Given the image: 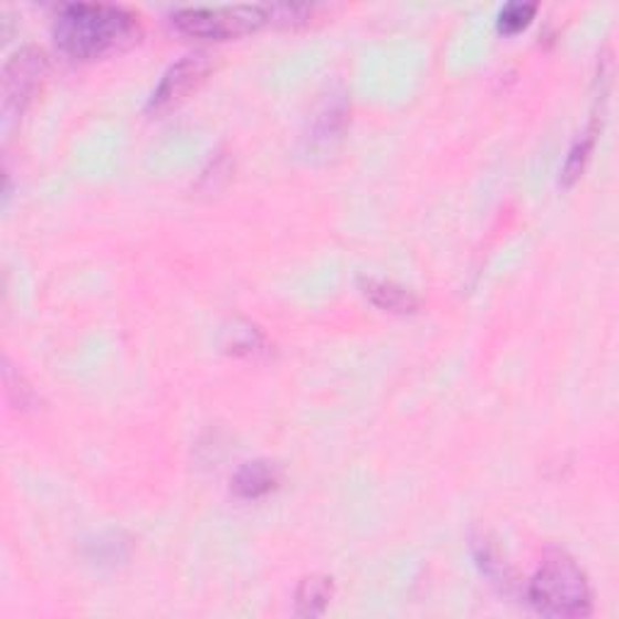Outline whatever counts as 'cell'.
I'll return each mask as SVG.
<instances>
[{"label": "cell", "instance_id": "cell-1", "mask_svg": "<svg viewBox=\"0 0 619 619\" xmlns=\"http://www.w3.org/2000/svg\"><path fill=\"white\" fill-rule=\"evenodd\" d=\"M140 34L136 12L109 3H71L56 15L54 39L63 54L93 61L132 46Z\"/></svg>", "mask_w": 619, "mask_h": 619}, {"label": "cell", "instance_id": "cell-2", "mask_svg": "<svg viewBox=\"0 0 619 619\" xmlns=\"http://www.w3.org/2000/svg\"><path fill=\"white\" fill-rule=\"evenodd\" d=\"M527 602L547 617H588L592 612V590L586 571L571 554L549 547L527 584Z\"/></svg>", "mask_w": 619, "mask_h": 619}, {"label": "cell", "instance_id": "cell-3", "mask_svg": "<svg viewBox=\"0 0 619 619\" xmlns=\"http://www.w3.org/2000/svg\"><path fill=\"white\" fill-rule=\"evenodd\" d=\"M271 22V6H189L172 12L175 28L193 39H232Z\"/></svg>", "mask_w": 619, "mask_h": 619}, {"label": "cell", "instance_id": "cell-4", "mask_svg": "<svg viewBox=\"0 0 619 619\" xmlns=\"http://www.w3.org/2000/svg\"><path fill=\"white\" fill-rule=\"evenodd\" d=\"M49 73V59L39 46H22L3 69V114L15 119L30 105Z\"/></svg>", "mask_w": 619, "mask_h": 619}, {"label": "cell", "instance_id": "cell-5", "mask_svg": "<svg viewBox=\"0 0 619 619\" xmlns=\"http://www.w3.org/2000/svg\"><path fill=\"white\" fill-rule=\"evenodd\" d=\"M211 71V56L206 51H189V54L179 56L170 69L160 77V83L155 85L153 95L148 97V112H165L177 102H182L193 87H197L206 73Z\"/></svg>", "mask_w": 619, "mask_h": 619}, {"label": "cell", "instance_id": "cell-6", "mask_svg": "<svg viewBox=\"0 0 619 619\" xmlns=\"http://www.w3.org/2000/svg\"><path fill=\"white\" fill-rule=\"evenodd\" d=\"M348 114H352V107H348L346 93H329V97L322 99L305 134L307 150L327 153L334 144H339L346 132Z\"/></svg>", "mask_w": 619, "mask_h": 619}, {"label": "cell", "instance_id": "cell-7", "mask_svg": "<svg viewBox=\"0 0 619 619\" xmlns=\"http://www.w3.org/2000/svg\"><path fill=\"white\" fill-rule=\"evenodd\" d=\"M281 482V470L271 460H252L232 474V492L240 499L256 501L274 492Z\"/></svg>", "mask_w": 619, "mask_h": 619}, {"label": "cell", "instance_id": "cell-8", "mask_svg": "<svg viewBox=\"0 0 619 619\" xmlns=\"http://www.w3.org/2000/svg\"><path fill=\"white\" fill-rule=\"evenodd\" d=\"M360 293L366 295V298L385 310V313H395V315H415L419 310V298L411 291H407L405 286H399V283L392 281H385V279H376V276H364L358 281Z\"/></svg>", "mask_w": 619, "mask_h": 619}, {"label": "cell", "instance_id": "cell-9", "mask_svg": "<svg viewBox=\"0 0 619 619\" xmlns=\"http://www.w3.org/2000/svg\"><path fill=\"white\" fill-rule=\"evenodd\" d=\"M472 554H474V562L482 569V574L492 580V584H496L501 590H511L515 586L513 569L506 564V559L501 557L494 539L486 533L472 535Z\"/></svg>", "mask_w": 619, "mask_h": 619}, {"label": "cell", "instance_id": "cell-10", "mask_svg": "<svg viewBox=\"0 0 619 619\" xmlns=\"http://www.w3.org/2000/svg\"><path fill=\"white\" fill-rule=\"evenodd\" d=\"M334 598V584L329 576L313 574L301 580L295 590V615L298 617H319L325 615L329 602Z\"/></svg>", "mask_w": 619, "mask_h": 619}, {"label": "cell", "instance_id": "cell-11", "mask_svg": "<svg viewBox=\"0 0 619 619\" xmlns=\"http://www.w3.org/2000/svg\"><path fill=\"white\" fill-rule=\"evenodd\" d=\"M223 346L228 354H235L242 358H260L269 354V342L264 339V334L244 319H235L232 327L225 329Z\"/></svg>", "mask_w": 619, "mask_h": 619}, {"label": "cell", "instance_id": "cell-12", "mask_svg": "<svg viewBox=\"0 0 619 619\" xmlns=\"http://www.w3.org/2000/svg\"><path fill=\"white\" fill-rule=\"evenodd\" d=\"M600 132L598 126V116H592L588 128L584 134H578V138L574 140V146L569 148V155H566L564 167H562V185L571 187L576 179L580 177V172L586 170V162L592 153V146H596V136Z\"/></svg>", "mask_w": 619, "mask_h": 619}, {"label": "cell", "instance_id": "cell-13", "mask_svg": "<svg viewBox=\"0 0 619 619\" xmlns=\"http://www.w3.org/2000/svg\"><path fill=\"white\" fill-rule=\"evenodd\" d=\"M537 12L535 3H523V0H515V3H506L499 12V30L503 34H515L523 28L531 24L533 15Z\"/></svg>", "mask_w": 619, "mask_h": 619}, {"label": "cell", "instance_id": "cell-14", "mask_svg": "<svg viewBox=\"0 0 619 619\" xmlns=\"http://www.w3.org/2000/svg\"><path fill=\"white\" fill-rule=\"evenodd\" d=\"M6 390H8V397H10V402L15 405L18 409H32L36 405V392L32 390V385L24 380L22 373H15L12 370V366L6 360Z\"/></svg>", "mask_w": 619, "mask_h": 619}]
</instances>
